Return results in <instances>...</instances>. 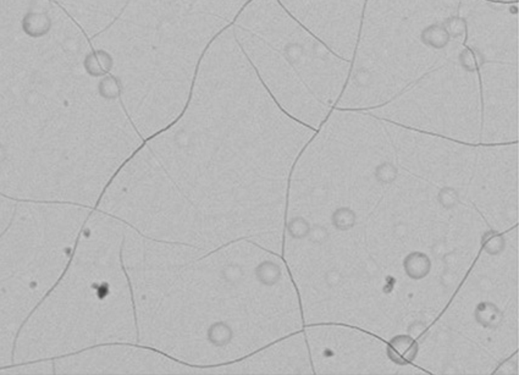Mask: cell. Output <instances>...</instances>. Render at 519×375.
<instances>
[{"label":"cell","mask_w":519,"mask_h":375,"mask_svg":"<svg viewBox=\"0 0 519 375\" xmlns=\"http://www.w3.org/2000/svg\"><path fill=\"white\" fill-rule=\"evenodd\" d=\"M278 107L229 27L204 53L181 114L143 141L93 209L163 243L262 246L274 225Z\"/></svg>","instance_id":"6da1fadb"},{"label":"cell","mask_w":519,"mask_h":375,"mask_svg":"<svg viewBox=\"0 0 519 375\" xmlns=\"http://www.w3.org/2000/svg\"><path fill=\"white\" fill-rule=\"evenodd\" d=\"M248 240L210 250L144 238L125 226L123 261L133 290L137 342L201 375L260 350L283 312L265 290L290 275L281 253ZM269 250V248H268Z\"/></svg>","instance_id":"7a4b0ae2"},{"label":"cell","mask_w":519,"mask_h":375,"mask_svg":"<svg viewBox=\"0 0 519 375\" xmlns=\"http://www.w3.org/2000/svg\"><path fill=\"white\" fill-rule=\"evenodd\" d=\"M250 1L128 0L90 39L143 139L181 114L204 53Z\"/></svg>","instance_id":"3957f363"},{"label":"cell","mask_w":519,"mask_h":375,"mask_svg":"<svg viewBox=\"0 0 519 375\" xmlns=\"http://www.w3.org/2000/svg\"><path fill=\"white\" fill-rule=\"evenodd\" d=\"M123 238L121 221L92 209L65 269L20 324L21 330L34 311L48 304V352L43 360L103 343L137 342Z\"/></svg>","instance_id":"277c9868"},{"label":"cell","mask_w":519,"mask_h":375,"mask_svg":"<svg viewBox=\"0 0 519 375\" xmlns=\"http://www.w3.org/2000/svg\"><path fill=\"white\" fill-rule=\"evenodd\" d=\"M53 374L201 375L197 368L176 361L138 342H112L52 360Z\"/></svg>","instance_id":"5b68a950"},{"label":"cell","mask_w":519,"mask_h":375,"mask_svg":"<svg viewBox=\"0 0 519 375\" xmlns=\"http://www.w3.org/2000/svg\"><path fill=\"white\" fill-rule=\"evenodd\" d=\"M88 39L107 29L128 0H53Z\"/></svg>","instance_id":"8992f818"},{"label":"cell","mask_w":519,"mask_h":375,"mask_svg":"<svg viewBox=\"0 0 519 375\" xmlns=\"http://www.w3.org/2000/svg\"><path fill=\"white\" fill-rule=\"evenodd\" d=\"M419 352V343L411 335L402 334L387 342L386 353L390 361L397 366H407L414 361Z\"/></svg>","instance_id":"52a82bcc"},{"label":"cell","mask_w":519,"mask_h":375,"mask_svg":"<svg viewBox=\"0 0 519 375\" xmlns=\"http://www.w3.org/2000/svg\"><path fill=\"white\" fill-rule=\"evenodd\" d=\"M403 269L407 276L412 280H422L429 275L431 261L424 252H411L403 259Z\"/></svg>","instance_id":"ba28073f"},{"label":"cell","mask_w":519,"mask_h":375,"mask_svg":"<svg viewBox=\"0 0 519 375\" xmlns=\"http://www.w3.org/2000/svg\"><path fill=\"white\" fill-rule=\"evenodd\" d=\"M420 39L426 44V47L433 49H444L451 39V31L445 21L444 24H435L428 26L422 31Z\"/></svg>","instance_id":"9c48e42d"},{"label":"cell","mask_w":519,"mask_h":375,"mask_svg":"<svg viewBox=\"0 0 519 375\" xmlns=\"http://www.w3.org/2000/svg\"><path fill=\"white\" fill-rule=\"evenodd\" d=\"M476 320L482 327L487 329H496L502 323V312L495 304L483 302L476 308Z\"/></svg>","instance_id":"30bf717a"},{"label":"cell","mask_w":519,"mask_h":375,"mask_svg":"<svg viewBox=\"0 0 519 375\" xmlns=\"http://www.w3.org/2000/svg\"><path fill=\"white\" fill-rule=\"evenodd\" d=\"M330 223L337 231L345 233L354 228L357 223V214L349 207H339L331 213Z\"/></svg>","instance_id":"8fae6325"},{"label":"cell","mask_w":519,"mask_h":375,"mask_svg":"<svg viewBox=\"0 0 519 375\" xmlns=\"http://www.w3.org/2000/svg\"><path fill=\"white\" fill-rule=\"evenodd\" d=\"M505 245L504 235L496 233L494 230L484 233L482 238V250L490 256H499L505 250Z\"/></svg>","instance_id":"7c38bea8"},{"label":"cell","mask_w":519,"mask_h":375,"mask_svg":"<svg viewBox=\"0 0 519 375\" xmlns=\"http://www.w3.org/2000/svg\"><path fill=\"white\" fill-rule=\"evenodd\" d=\"M398 176V169L392 163H382L375 169V179L382 185L393 184Z\"/></svg>","instance_id":"4fadbf2b"},{"label":"cell","mask_w":519,"mask_h":375,"mask_svg":"<svg viewBox=\"0 0 519 375\" xmlns=\"http://www.w3.org/2000/svg\"><path fill=\"white\" fill-rule=\"evenodd\" d=\"M438 200H439L440 205H443V208L445 209L456 208L461 203L457 190L453 189V187L441 189L439 195H438Z\"/></svg>","instance_id":"5bb4252c"}]
</instances>
